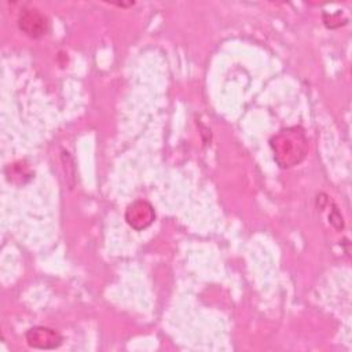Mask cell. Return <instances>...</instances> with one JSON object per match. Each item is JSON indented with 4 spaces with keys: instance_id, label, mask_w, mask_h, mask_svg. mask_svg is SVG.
Wrapping results in <instances>:
<instances>
[{
    "instance_id": "cell-5",
    "label": "cell",
    "mask_w": 352,
    "mask_h": 352,
    "mask_svg": "<svg viewBox=\"0 0 352 352\" xmlns=\"http://www.w3.org/2000/svg\"><path fill=\"white\" fill-rule=\"evenodd\" d=\"M329 221H330V224H331L336 230H338V231H341V230L344 228L342 216H341V213L338 212V209H337L336 206L331 209V212H330V214H329Z\"/></svg>"
},
{
    "instance_id": "cell-3",
    "label": "cell",
    "mask_w": 352,
    "mask_h": 352,
    "mask_svg": "<svg viewBox=\"0 0 352 352\" xmlns=\"http://www.w3.org/2000/svg\"><path fill=\"white\" fill-rule=\"evenodd\" d=\"M125 220L133 230L142 231L153 224L155 220V210L150 202L138 199L126 208Z\"/></svg>"
},
{
    "instance_id": "cell-4",
    "label": "cell",
    "mask_w": 352,
    "mask_h": 352,
    "mask_svg": "<svg viewBox=\"0 0 352 352\" xmlns=\"http://www.w3.org/2000/svg\"><path fill=\"white\" fill-rule=\"evenodd\" d=\"M62 336L56 330L44 326L32 327L26 333L28 344L37 349H55L62 344Z\"/></svg>"
},
{
    "instance_id": "cell-1",
    "label": "cell",
    "mask_w": 352,
    "mask_h": 352,
    "mask_svg": "<svg viewBox=\"0 0 352 352\" xmlns=\"http://www.w3.org/2000/svg\"><path fill=\"white\" fill-rule=\"evenodd\" d=\"M275 162L283 168L298 165L308 153V140L301 126H289L276 132L270 139Z\"/></svg>"
},
{
    "instance_id": "cell-2",
    "label": "cell",
    "mask_w": 352,
    "mask_h": 352,
    "mask_svg": "<svg viewBox=\"0 0 352 352\" xmlns=\"http://www.w3.org/2000/svg\"><path fill=\"white\" fill-rule=\"evenodd\" d=\"M18 28L32 38H40L50 30V19L36 7H23L18 15Z\"/></svg>"
}]
</instances>
